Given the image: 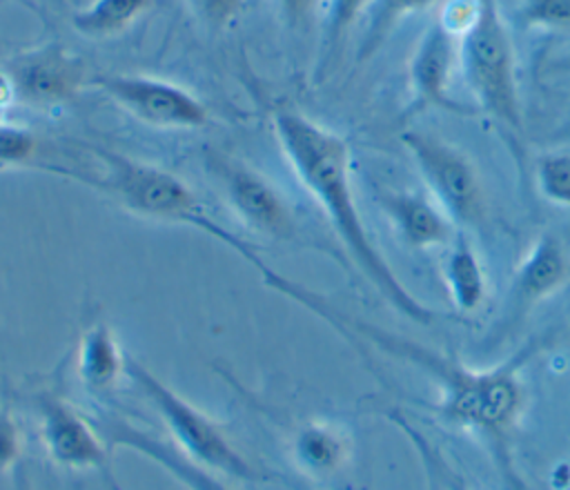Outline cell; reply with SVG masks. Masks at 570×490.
I'll use <instances>...</instances> for the list:
<instances>
[{"label":"cell","mask_w":570,"mask_h":490,"mask_svg":"<svg viewBox=\"0 0 570 490\" xmlns=\"http://www.w3.org/2000/svg\"><path fill=\"white\" fill-rule=\"evenodd\" d=\"M276 7L285 22L298 29L305 27L325 7V0H276Z\"/></svg>","instance_id":"cell-27"},{"label":"cell","mask_w":570,"mask_h":490,"mask_svg":"<svg viewBox=\"0 0 570 490\" xmlns=\"http://www.w3.org/2000/svg\"><path fill=\"white\" fill-rule=\"evenodd\" d=\"M481 0H445L441 13L434 18L445 31L461 38L476 20Z\"/></svg>","instance_id":"cell-25"},{"label":"cell","mask_w":570,"mask_h":490,"mask_svg":"<svg viewBox=\"0 0 570 490\" xmlns=\"http://www.w3.org/2000/svg\"><path fill=\"white\" fill-rule=\"evenodd\" d=\"M36 410L42 448L56 465L78 472L107 468V443L98 425L89 423L69 401L56 394H40Z\"/></svg>","instance_id":"cell-10"},{"label":"cell","mask_w":570,"mask_h":490,"mask_svg":"<svg viewBox=\"0 0 570 490\" xmlns=\"http://www.w3.org/2000/svg\"><path fill=\"white\" fill-rule=\"evenodd\" d=\"M539 194L557 207L570 209V151H550L537 158L534 167Z\"/></svg>","instance_id":"cell-20"},{"label":"cell","mask_w":570,"mask_h":490,"mask_svg":"<svg viewBox=\"0 0 570 490\" xmlns=\"http://www.w3.org/2000/svg\"><path fill=\"white\" fill-rule=\"evenodd\" d=\"M11 102H16V96H13V89H11V82H9L7 74L0 69V122L4 118V111L11 107Z\"/></svg>","instance_id":"cell-28"},{"label":"cell","mask_w":570,"mask_h":490,"mask_svg":"<svg viewBox=\"0 0 570 490\" xmlns=\"http://www.w3.org/2000/svg\"><path fill=\"white\" fill-rule=\"evenodd\" d=\"M154 0H91L71 16V27L91 40H105L129 29Z\"/></svg>","instance_id":"cell-18"},{"label":"cell","mask_w":570,"mask_h":490,"mask_svg":"<svg viewBox=\"0 0 570 490\" xmlns=\"http://www.w3.org/2000/svg\"><path fill=\"white\" fill-rule=\"evenodd\" d=\"M100 434L105 443L145 457L147 461L165 470L174 481H178L187 490H229L218 479V474L196 465L185 454H180L174 448V443H167L142 428H136L120 419H111V421H102Z\"/></svg>","instance_id":"cell-14"},{"label":"cell","mask_w":570,"mask_h":490,"mask_svg":"<svg viewBox=\"0 0 570 490\" xmlns=\"http://www.w3.org/2000/svg\"><path fill=\"white\" fill-rule=\"evenodd\" d=\"M459 62V38L445 31L436 20H432L421 33L410 62V114L423 109H443L470 116L474 109L456 102L450 96L452 71Z\"/></svg>","instance_id":"cell-11"},{"label":"cell","mask_w":570,"mask_h":490,"mask_svg":"<svg viewBox=\"0 0 570 490\" xmlns=\"http://www.w3.org/2000/svg\"><path fill=\"white\" fill-rule=\"evenodd\" d=\"M209 169L220 183L223 198L236 220L265 241H294L298 225L281 189L243 160L209 154Z\"/></svg>","instance_id":"cell-8"},{"label":"cell","mask_w":570,"mask_h":490,"mask_svg":"<svg viewBox=\"0 0 570 490\" xmlns=\"http://www.w3.org/2000/svg\"><path fill=\"white\" fill-rule=\"evenodd\" d=\"M459 62L479 109L505 129L521 134L517 58L497 0H481L474 24L459 38Z\"/></svg>","instance_id":"cell-5"},{"label":"cell","mask_w":570,"mask_h":490,"mask_svg":"<svg viewBox=\"0 0 570 490\" xmlns=\"http://www.w3.org/2000/svg\"><path fill=\"white\" fill-rule=\"evenodd\" d=\"M2 71L16 100L36 109L62 107L91 82L87 62L60 42L22 49L4 60Z\"/></svg>","instance_id":"cell-9"},{"label":"cell","mask_w":570,"mask_h":490,"mask_svg":"<svg viewBox=\"0 0 570 490\" xmlns=\"http://www.w3.org/2000/svg\"><path fill=\"white\" fill-rule=\"evenodd\" d=\"M287 454L303 477L330 481L347 465L352 441L347 432L332 421H305L298 423L287 439Z\"/></svg>","instance_id":"cell-15"},{"label":"cell","mask_w":570,"mask_h":490,"mask_svg":"<svg viewBox=\"0 0 570 490\" xmlns=\"http://www.w3.org/2000/svg\"><path fill=\"white\" fill-rule=\"evenodd\" d=\"M127 376L151 403L174 439V448L196 465L245 483L274 481L272 472L254 465L225 434V430L147 365L127 356Z\"/></svg>","instance_id":"cell-4"},{"label":"cell","mask_w":570,"mask_h":490,"mask_svg":"<svg viewBox=\"0 0 570 490\" xmlns=\"http://www.w3.org/2000/svg\"><path fill=\"white\" fill-rule=\"evenodd\" d=\"M443 278L454 307L461 314H472L481 307L488 294L485 267L472 247L465 232H459L454 241L445 247Z\"/></svg>","instance_id":"cell-17"},{"label":"cell","mask_w":570,"mask_h":490,"mask_svg":"<svg viewBox=\"0 0 570 490\" xmlns=\"http://www.w3.org/2000/svg\"><path fill=\"white\" fill-rule=\"evenodd\" d=\"M334 327L345 334H356L370 341L372 345L385 350L387 354L421 367L436 383V410L441 412V416L450 425L483 437L499 457L505 481L519 486V479L510 468L508 448L510 434L514 432L528 403L521 370L528 363V359L537 352V343L521 347L514 356L492 367H470L454 356L439 354L432 347L383 332L374 325L354 321L343 312H338Z\"/></svg>","instance_id":"cell-2"},{"label":"cell","mask_w":570,"mask_h":490,"mask_svg":"<svg viewBox=\"0 0 570 490\" xmlns=\"http://www.w3.org/2000/svg\"><path fill=\"white\" fill-rule=\"evenodd\" d=\"M372 0H325L323 7V51L330 56L350 33V29L365 18Z\"/></svg>","instance_id":"cell-21"},{"label":"cell","mask_w":570,"mask_h":490,"mask_svg":"<svg viewBox=\"0 0 570 490\" xmlns=\"http://www.w3.org/2000/svg\"><path fill=\"white\" fill-rule=\"evenodd\" d=\"M22 454V437L16 419L0 408V474H7Z\"/></svg>","instance_id":"cell-26"},{"label":"cell","mask_w":570,"mask_h":490,"mask_svg":"<svg viewBox=\"0 0 570 490\" xmlns=\"http://www.w3.org/2000/svg\"><path fill=\"white\" fill-rule=\"evenodd\" d=\"M272 125L294 176L321 207L341 245L367 283L401 316L421 325L439 321L441 312L423 305L401 283L372 241L354 198L352 151L345 136L289 107L278 109Z\"/></svg>","instance_id":"cell-1"},{"label":"cell","mask_w":570,"mask_h":490,"mask_svg":"<svg viewBox=\"0 0 570 490\" xmlns=\"http://www.w3.org/2000/svg\"><path fill=\"white\" fill-rule=\"evenodd\" d=\"M91 154L100 163L98 174L73 171L62 165H49L45 171L76 178L138 218L196 229L209 214L196 192L176 174L102 147H91Z\"/></svg>","instance_id":"cell-3"},{"label":"cell","mask_w":570,"mask_h":490,"mask_svg":"<svg viewBox=\"0 0 570 490\" xmlns=\"http://www.w3.org/2000/svg\"><path fill=\"white\" fill-rule=\"evenodd\" d=\"M521 18L528 27L570 29V0H521Z\"/></svg>","instance_id":"cell-23"},{"label":"cell","mask_w":570,"mask_h":490,"mask_svg":"<svg viewBox=\"0 0 570 490\" xmlns=\"http://www.w3.org/2000/svg\"><path fill=\"white\" fill-rule=\"evenodd\" d=\"M114 490H120V488H118V486H114Z\"/></svg>","instance_id":"cell-30"},{"label":"cell","mask_w":570,"mask_h":490,"mask_svg":"<svg viewBox=\"0 0 570 490\" xmlns=\"http://www.w3.org/2000/svg\"><path fill=\"white\" fill-rule=\"evenodd\" d=\"M568 281L570 256L563 243L554 234H541L514 270L501 332H510L519 318L548 296L557 294Z\"/></svg>","instance_id":"cell-12"},{"label":"cell","mask_w":570,"mask_h":490,"mask_svg":"<svg viewBox=\"0 0 570 490\" xmlns=\"http://www.w3.org/2000/svg\"><path fill=\"white\" fill-rule=\"evenodd\" d=\"M399 140L412 156L430 196L461 229H474L485 218V189L479 169L465 151L423 129H403Z\"/></svg>","instance_id":"cell-6"},{"label":"cell","mask_w":570,"mask_h":490,"mask_svg":"<svg viewBox=\"0 0 570 490\" xmlns=\"http://www.w3.org/2000/svg\"><path fill=\"white\" fill-rule=\"evenodd\" d=\"M432 2L434 0H372L356 51L358 62L372 58L403 18L428 9Z\"/></svg>","instance_id":"cell-19"},{"label":"cell","mask_w":570,"mask_h":490,"mask_svg":"<svg viewBox=\"0 0 570 490\" xmlns=\"http://www.w3.org/2000/svg\"><path fill=\"white\" fill-rule=\"evenodd\" d=\"M76 374L89 392H109L127 376V354L107 323L96 321L82 332L76 352Z\"/></svg>","instance_id":"cell-16"},{"label":"cell","mask_w":570,"mask_h":490,"mask_svg":"<svg viewBox=\"0 0 570 490\" xmlns=\"http://www.w3.org/2000/svg\"><path fill=\"white\" fill-rule=\"evenodd\" d=\"M548 71H550V74L570 76V53H561V56L552 58V60L548 62Z\"/></svg>","instance_id":"cell-29"},{"label":"cell","mask_w":570,"mask_h":490,"mask_svg":"<svg viewBox=\"0 0 570 490\" xmlns=\"http://www.w3.org/2000/svg\"><path fill=\"white\" fill-rule=\"evenodd\" d=\"M196 18L209 29H227L240 16L245 0H187Z\"/></svg>","instance_id":"cell-24"},{"label":"cell","mask_w":570,"mask_h":490,"mask_svg":"<svg viewBox=\"0 0 570 490\" xmlns=\"http://www.w3.org/2000/svg\"><path fill=\"white\" fill-rule=\"evenodd\" d=\"M109 100L154 129L194 131L209 125V109L189 89L149 74H100L91 78Z\"/></svg>","instance_id":"cell-7"},{"label":"cell","mask_w":570,"mask_h":490,"mask_svg":"<svg viewBox=\"0 0 570 490\" xmlns=\"http://www.w3.org/2000/svg\"><path fill=\"white\" fill-rule=\"evenodd\" d=\"M379 205L399 238L412 249H445L461 232L436 200L423 192L383 189L379 194Z\"/></svg>","instance_id":"cell-13"},{"label":"cell","mask_w":570,"mask_h":490,"mask_svg":"<svg viewBox=\"0 0 570 490\" xmlns=\"http://www.w3.org/2000/svg\"><path fill=\"white\" fill-rule=\"evenodd\" d=\"M38 147L40 143L31 131L0 122V169L33 165Z\"/></svg>","instance_id":"cell-22"}]
</instances>
